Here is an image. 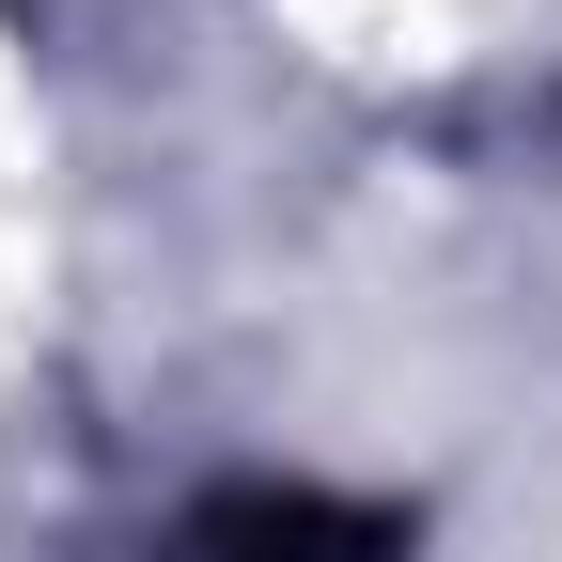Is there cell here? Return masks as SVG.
<instances>
[{
	"label": "cell",
	"mask_w": 562,
	"mask_h": 562,
	"mask_svg": "<svg viewBox=\"0 0 562 562\" xmlns=\"http://www.w3.org/2000/svg\"><path fill=\"white\" fill-rule=\"evenodd\" d=\"M188 562H391V516H344L313 484H235L188 516Z\"/></svg>",
	"instance_id": "obj_1"
}]
</instances>
